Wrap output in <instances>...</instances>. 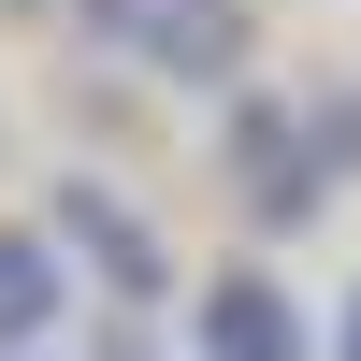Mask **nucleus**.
Instances as JSON below:
<instances>
[{"label":"nucleus","mask_w":361,"mask_h":361,"mask_svg":"<svg viewBox=\"0 0 361 361\" xmlns=\"http://www.w3.org/2000/svg\"><path fill=\"white\" fill-rule=\"evenodd\" d=\"M231 202H260V231H304L318 202H333V159H318V116L304 102L246 87V116H231Z\"/></svg>","instance_id":"obj_1"},{"label":"nucleus","mask_w":361,"mask_h":361,"mask_svg":"<svg viewBox=\"0 0 361 361\" xmlns=\"http://www.w3.org/2000/svg\"><path fill=\"white\" fill-rule=\"evenodd\" d=\"M102 44H130V73H173V87H231L246 73V0H87Z\"/></svg>","instance_id":"obj_2"},{"label":"nucleus","mask_w":361,"mask_h":361,"mask_svg":"<svg viewBox=\"0 0 361 361\" xmlns=\"http://www.w3.org/2000/svg\"><path fill=\"white\" fill-rule=\"evenodd\" d=\"M58 260H87L116 304H173V246H159V217H145L130 188H102V173H58Z\"/></svg>","instance_id":"obj_3"},{"label":"nucleus","mask_w":361,"mask_h":361,"mask_svg":"<svg viewBox=\"0 0 361 361\" xmlns=\"http://www.w3.org/2000/svg\"><path fill=\"white\" fill-rule=\"evenodd\" d=\"M58 318H73V260H58V231H15V217H0V361H44Z\"/></svg>","instance_id":"obj_4"},{"label":"nucleus","mask_w":361,"mask_h":361,"mask_svg":"<svg viewBox=\"0 0 361 361\" xmlns=\"http://www.w3.org/2000/svg\"><path fill=\"white\" fill-rule=\"evenodd\" d=\"M202 361H304L289 289L275 275H217V289H202Z\"/></svg>","instance_id":"obj_5"},{"label":"nucleus","mask_w":361,"mask_h":361,"mask_svg":"<svg viewBox=\"0 0 361 361\" xmlns=\"http://www.w3.org/2000/svg\"><path fill=\"white\" fill-rule=\"evenodd\" d=\"M333 361H361V289H347V333H333Z\"/></svg>","instance_id":"obj_6"}]
</instances>
